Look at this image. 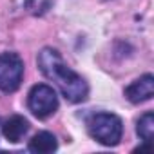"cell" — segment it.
Here are the masks:
<instances>
[{
	"label": "cell",
	"instance_id": "6da1fadb",
	"mask_svg": "<svg viewBox=\"0 0 154 154\" xmlns=\"http://www.w3.org/2000/svg\"><path fill=\"white\" fill-rule=\"evenodd\" d=\"M36 63H38L40 72L58 87V91L62 93V96L67 102L82 103L87 100V96H89L87 82L63 62L60 51H56L53 47H44L38 53Z\"/></svg>",
	"mask_w": 154,
	"mask_h": 154
},
{
	"label": "cell",
	"instance_id": "7a4b0ae2",
	"mask_svg": "<svg viewBox=\"0 0 154 154\" xmlns=\"http://www.w3.org/2000/svg\"><path fill=\"white\" fill-rule=\"evenodd\" d=\"M87 132L105 147H116L123 136V122L114 112H96L87 120Z\"/></svg>",
	"mask_w": 154,
	"mask_h": 154
},
{
	"label": "cell",
	"instance_id": "3957f363",
	"mask_svg": "<svg viewBox=\"0 0 154 154\" xmlns=\"http://www.w3.org/2000/svg\"><path fill=\"white\" fill-rule=\"evenodd\" d=\"M27 107H29V111L36 118H40V120L49 118L58 109L56 91L51 85H47V84H36V85H33L31 91H29V94H27Z\"/></svg>",
	"mask_w": 154,
	"mask_h": 154
},
{
	"label": "cell",
	"instance_id": "277c9868",
	"mask_svg": "<svg viewBox=\"0 0 154 154\" xmlns=\"http://www.w3.org/2000/svg\"><path fill=\"white\" fill-rule=\"evenodd\" d=\"M24 78V62L17 53L0 54V91L15 93Z\"/></svg>",
	"mask_w": 154,
	"mask_h": 154
},
{
	"label": "cell",
	"instance_id": "5b68a950",
	"mask_svg": "<svg viewBox=\"0 0 154 154\" xmlns=\"http://www.w3.org/2000/svg\"><path fill=\"white\" fill-rule=\"evenodd\" d=\"M125 98L131 103H143L149 102L154 96V76L152 74H143L138 80H134L131 85L125 87Z\"/></svg>",
	"mask_w": 154,
	"mask_h": 154
},
{
	"label": "cell",
	"instance_id": "8992f818",
	"mask_svg": "<svg viewBox=\"0 0 154 154\" xmlns=\"http://www.w3.org/2000/svg\"><path fill=\"white\" fill-rule=\"evenodd\" d=\"M27 131H29V122L20 114H15L2 123V134L11 143L22 141V138L27 134Z\"/></svg>",
	"mask_w": 154,
	"mask_h": 154
},
{
	"label": "cell",
	"instance_id": "52a82bcc",
	"mask_svg": "<svg viewBox=\"0 0 154 154\" xmlns=\"http://www.w3.org/2000/svg\"><path fill=\"white\" fill-rule=\"evenodd\" d=\"M27 149L31 152H35V154H49V152H54L58 149V140H56V136L53 132L40 131L29 140Z\"/></svg>",
	"mask_w": 154,
	"mask_h": 154
},
{
	"label": "cell",
	"instance_id": "ba28073f",
	"mask_svg": "<svg viewBox=\"0 0 154 154\" xmlns=\"http://www.w3.org/2000/svg\"><path fill=\"white\" fill-rule=\"evenodd\" d=\"M136 132L143 140V143H149L154 136V112L147 111L136 123Z\"/></svg>",
	"mask_w": 154,
	"mask_h": 154
}]
</instances>
